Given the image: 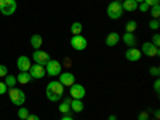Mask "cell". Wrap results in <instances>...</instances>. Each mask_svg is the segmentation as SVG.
I'll use <instances>...</instances> for the list:
<instances>
[{
    "label": "cell",
    "mask_w": 160,
    "mask_h": 120,
    "mask_svg": "<svg viewBox=\"0 0 160 120\" xmlns=\"http://www.w3.org/2000/svg\"><path fill=\"white\" fill-rule=\"evenodd\" d=\"M26 120H40V117H38V115H35V114H29V117L26 118Z\"/></svg>",
    "instance_id": "cell-35"
},
{
    "label": "cell",
    "mask_w": 160,
    "mask_h": 120,
    "mask_svg": "<svg viewBox=\"0 0 160 120\" xmlns=\"http://www.w3.org/2000/svg\"><path fill=\"white\" fill-rule=\"evenodd\" d=\"M135 2H136V3H141V2H144V0H135Z\"/></svg>",
    "instance_id": "cell-39"
},
{
    "label": "cell",
    "mask_w": 160,
    "mask_h": 120,
    "mask_svg": "<svg viewBox=\"0 0 160 120\" xmlns=\"http://www.w3.org/2000/svg\"><path fill=\"white\" fill-rule=\"evenodd\" d=\"M88 42H87V38L80 34V35H72L71 38V47L75 50V51H83L87 48Z\"/></svg>",
    "instance_id": "cell-7"
},
{
    "label": "cell",
    "mask_w": 160,
    "mask_h": 120,
    "mask_svg": "<svg viewBox=\"0 0 160 120\" xmlns=\"http://www.w3.org/2000/svg\"><path fill=\"white\" fill-rule=\"evenodd\" d=\"M154 91L157 93V95L160 93V80H158V77L155 78V82H154Z\"/></svg>",
    "instance_id": "cell-32"
},
{
    "label": "cell",
    "mask_w": 160,
    "mask_h": 120,
    "mask_svg": "<svg viewBox=\"0 0 160 120\" xmlns=\"http://www.w3.org/2000/svg\"><path fill=\"white\" fill-rule=\"evenodd\" d=\"M82 31H83L82 22H72V26H71V32H72V35H80V34H82Z\"/></svg>",
    "instance_id": "cell-20"
},
{
    "label": "cell",
    "mask_w": 160,
    "mask_h": 120,
    "mask_svg": "<svg viewBox=\"0 0 160 120\" xmlns=\"http://www.w3.org/2000/svg\"><path fill=\"white\" fill-rule=\"evenodd\" d=\"M122 10L125 11H136L138 10V3L135 0H123L122 2Z\"/></svg>",
    "instance_id": "cell-16"
},
{
    "label": "cell",
    "mask_w": 160,
    "mask_h": 120,
    "mask_svg": "<svg viewBox=\"0 0 160 120\" xmlns=\"http://www.w3.org/2000/svg\"><path fill=\"white\" fill-rule=\"evenodd\" d=\"M18 5H16V0H0V13L5 16H11L15 15Z\"/></svg>",
    "instance_id": "cell-4"
},
{
    "label": "cell",
    "mask_w": 160,
    "mask_h": 120,
    "mask_svg": "<svg viewBox=\"0 0 160 120\" xmlns=\"http://www.w3.org/2000/svg\"><path fill=\"white\" fill-rule=\"evenodd\" d=\"M115 2H120V3H122V2H123V0H115Z\"/></svg>",
    "instance_id": "cell-40"
},
{
    "label": "cell",
    "mask_w": 160,
    "mask_h": 120,
    "mask_svg": "<svg viewBox=\"0 0 160 120\" xmlns=\"http://www.w3.org/2000/svg\"><path fill=\"white\" fill-rule=\"evenodd\" d=\"M7 74H8L7 66H5V64H0V77H5Z\"/></svg>",
    "instance_id": "cell-29"
},
{
    "label": "cell",
    "mask_w": 160,
    "mask_h": 120,
    "mask_svg": "<svg viewBox=\"0 0 160 120\" xmlns=\"http://www.w3.org/2000/svg\"><path fill=\"white\" fill-rule=\"evenodd\" d=\"M69 93H71V98H74V99H83L87 95V90L83 85L74 83L72 87H69Z\"/></svg>",
    "instance_id": "cell-9"
},
{
    "label": "cell",
    "mask_w": 160,
    "mask_h": 120,
    "mask_svg": "<svg viewBox=\"0 0 160 120\" xmlns=\"http://www.w3.org/2000/svg\"><path fill=\"white\" fill-rule=\"evenodd\" d=\"M141 55H146V56H149V58L158 56L160 55V48L155 47L152 42H144L142 47H141Z\"/></svg>",
    "instance_id": "cell-6"
},
{
    "label": "cell",
    "mask_w": 160,
    "mask_h": 120,
    "mask_svg": "<svg viewBox=\"0 0 160 120\" xmlns=\"http://www.w3.org/2000/svg\"><path fill=\"white\" fill-rule=\"evenodd\" d=\"M59 112L62 114V115H71V106H69V102H66V101H62L61 104H59Z\"/></svg>",
    "instance_id": "cell-21"
},
{
    "label": "cell",
    "mask_w": 160,
    "mask_h": 120,
    "mask_svg": "<svg viewBox=\"0 0 160 120\" xmlns=\"http://www.w3.org/2000/svg\"><path fill=\"white\" fill-rule=\"evenodd\" d=\"M31 80H32V77H31V74H29V72H19V74H18V77H16V82H18V83H21V85L29 83Z\"/></svg>",
    "instance_id": "cell-18"
},
{
    "label": "cell",
    "mask_w": 160,
    "mask_h": 120,
    "mask_svg": "<svg viewBox=\"0 0 160 120\" xmlns=\"http://www.w3.org/2000/svg\"><path fill=\"white\" fill-rule=\"evenodd\" d=\"M154 117L158 120V117H160V111H158V109H155V111H154Z\"/></svg>",
    "instance_id": "cell-37"
},
{
    "label": "cell",
    "mask_w": 160,
    "mask_h": 120,
    "mask_svg": "<svg viewBox=\"0 0 160 120\" xmlns=\"http://www.w3.org/2000/svg\"><path fill=\"white\" fill-rule=\"evenodd\" d=\"M154 120H157V118H154Z\"/></svg>",
    "instance_id": "cell-41"
},
{
    "label": "cell",
    "mask_w": 160,
    "mask_h": 120,
    "mask_svg": "<svg viewBox=\"0 0 160 120\" xmlns=\"http://www.w3.org/2000/svg\"><path fill=\"white\" fill-rule=\"evenodd\" d=\"M18 117H19L21 120H26V118L29 117V109H26L24 106H21L19 111H18Z\"/></svg>",
    "instance_id": "cell-24"
},
{
    "label": "cell",
    "mask_w": 160,
    "mask_h": 120,
    "mask_svg": "<svg viewBox=\"0 0 160 120\" xmlns=\"http://www.w3.org/2000/svg\"><path fill=\"white\" fill-rule=\"evenodd\" d=\"M69 106H71V111H72V112H82V111H83V102H82V99H72Z\"/></svg>",
    "instance_id": "cell-19"
},
{
    "label": "cell",
    "mask_w": 160,
    "mask_h": 120,
    "mask_svg": "<svg viewBox=\"0 0 160 120\" xmlns=\"http://www.w3.org/2000/svg\"><path fill=\"white\" fill-rule=\"evenodd\" d=\"M158 2H160V0H144V3H148L149 8L154 7V5H158Z\"/></svg>",
    "instance_id": "cell-34"
},
{
    "label": "cell",
    "mask_w": 160,
    "mask_h": 120,
    "mask_svg": "<svg viewBox=\"0 0 160 120\" xmlns=\"http://www.w3.org/2000/svg\"><path fill=\"white\" fill-rule=\"evenodd\" d=\"M149 74H151V75H154V77L157 78V77L160 75V69L157 68V66H152V68L149 69Z\"/></svg>",
    "instance_id": "cell-27"
},
{
    "label": "cell",
    "mask_w": 160,
    "mask_h": 120,
    "mask_svg": "<svg viewBox=\"0 0 160 120\" xmlns=\"http://www.w3.org/2000/svg\"><path fill=\"white\" fill-rule=\"evenodd\" d=\"M16 77L15 75H11V74H7L5 75V85L7 87H10V88H13V87H16Z\"/></svg>",
    "instance_id": "cell-22"
},
{
    "label": "cell",
    "mask_w": 160,
    "mask_h": 120,
    "mask_svg": "<svg viewBox=\"0 0 160 120\" xmlns=\"http://www.w3.org/2000/svg\"><path fill=\"white\" fill-rule=\"evenodd\" d=\"M158 28H160L158 19H152V21H149V29H152V31H158Z\"/></svg>",
    "instance_id": "cell-26"
},
{
    "label": "cell",
    "mask_w": 160,
    "mask_h": 120,
    "mask_svg": "<svg viewBox=\"0 0 160 120\" xmlns=\"http://www.w3.org/2000/svg\"><path fill=\"white\" fill-rule=\"evenodd\" d=\"M16 66H18V71L19 72H29L31 69V66H32V61L28 58V56H19L18 61H16Z\"/></svg>",
    "instance_id": "cell-12"
},
{
    "label": "cell",
    "mask_w": 160,
    "mask_h": 120,
    "mask_svg": "<svg viewBox=\"0 0 160 120\" xmlns=\"http://www.w3.org/2000/svg\"><path fill=\"white\" fill-rule=\"evenodd\" d=\"M106 13H108V16H109L111 19H118L120 16L123 15L122 3H120V2H115V0H112V2L108 5V10H106Z\"/></svg>",
    "instance_id": "cell-3"
},
{
    "label": "cell",
    "mask_w": 160,
    "mask_h": 120,
    "mask_svg": "<svg viewBox=\"0 0 160 120\" xmlns=\"http://www.w3.org/2000/svg\"><path fill=\"white\" fill-rule=\"evenodd\" d=\"M152 43H154L155 47H160V35H158V34H154V37H152Z\"/></svg>",
    "instance_id": "cell-31"
},
{
    "label": "cell",
    "mask_w": 160,
    "mask_h": 120,
    "mask_svg": "<svg viewBox=\"0 0 160 120\" xmlns=\"http://www.w3.org/2000/svg\"><path fill=\"white\" fill-rule=\"evenodd\" d=\"M118 42H120V34H117V32H111L106 37V45L108 47H115Z\"/></svg>",
    "instance_id": "cell-15"
},
{
    "label": "cell",
    "mask_w": 160,
    "mask_h": 120,
    "mask_svg": "<svg viewBox=\"0 0 160 120\" xmlns=\"http://www.w3.org/2000/svg\"><path fill=\"white\" fill-rule=\"evenodd\" d=\"M8 91V87L5 85V82H0V95H5Z\"/></svg>",
    "instance_id": "cell-33"
},
{
    "label": "cell",
    "mask_w": 160,
    "mask_h": 120,
    "mask_svg": "<svg viewBox=\"0 0 160 120\" xmlns=\"http://www.w3.org/2000/svg\"><path fill=\"white\" fill-rule=\"evenodd\" d=\"M45 95L47 98L51 101V102H58L61 101L62 95H64V87L58 82V80H53V82H50L45 88Z\"/></svg>",
    "instance_id": "cell-1"
},
{
    "label": "cell",
    "mask_w": 160,
    "mask_h": 120,
    "mask_svg": "<svg viewBox=\"0 0 160 120\" xmlns=\"http://www.w3.org/2000/svg\"><path fill=\"white\" fill-rule=\"evenodd\" d=\"M61 120H74V117H72V115H62Z\"/></svg>",
    "instance_id": "cell-36"
},
{
    "label": "cell",
    "mask_w": 160,
    "mask_h": 120,
    "mask_svg": "<svg viewBox=\"0 0 160 120\" xmlns=\"http://www.w3.org/2000/svg\"><path fill=\"white\" fill-rule=\"evenodd\" d=\"M138 120H149V112L148 111H144L138 115Z\"/></svg>",
    "instance_id": "cell-30"
},
{
    "label": "cell",
    "mask_w": 160,
    "mask_h": 120,
    "mask_svg": "<svg viewBox=\"0 0 160 120\" xmlns=\"http://www.w3.org/2000/svg\"><path fill=\"white\" fill-rule=\"evenodd\" d=\"M108 120H117V117H115V115H109Z\"/></svg>",
    "instance_id": "cell-38"
},
{
    "label": "cell",
    "mask_w": 160,
    "mask_h": 120,
    "mask_svg": "<svg viewBox=\"0 0 160 120\" xmlns=\"http://www.w3.org/2000/svg\"><path fill=\"white\" fill-rule=\"evenodd\" d=\"M122 40H123V43H125L128 48L136 47V37H135V34H131V32H125V34L122 35Z\"/></svg>",
    "instance_id": "cell-14"
},
{
    "label": "cell",
    "mask_w": 160,
    "mask_h": 120,
    "mask_svg": "<svg viewBox=\"0 0 160 120\" xmlns=\"http://www.w3.org/2000/svg\"><path fill=\"white\" fill-rule=\"evenodd\" d=\"M136 29H138V22L136 21H128L127 26H125V32H131L133 34Z\"/></svg>",
    "instance_id": "cell-23"
},
{
    "label": "cell",
    "mask_w": 160,
    "mask_h": 120,
    "mask_svg": "<svg viewBox=\"0 0 160 120\" xmlns=\"http://www.w3.org/2000/svg\"><path fill=\"white\" fill-rule=\"evenodd\" d=\"M138 10L142 11V13H146V11H149V5L144 3V2H141V3H138Z\"/></svg>",
    "instance_id": "cell-28"
},
{
    "label": "cell",
    "mask_w": 160,
    "mask_h": 120,
    "mask_svg": "<svg viewBox=\"0 0 160 120\" xmlns=\"http://www.w3.org/2000/svg\"><path fill=\"white\" fill-rule=\"evenodd\" d=\"M32 59L35 61V64H40V66H47L48 61L51 59L50 55L43 50H34V55H32Z\"/></svg>",
    "instance_id": "cell-8"
},
{
    "label": "cell",
    "mask_w": 160,
    "mask_h": 120,
    "mask_svg": "<svg viewBox=\"0 0 160 120\" xmlns=\"http://www.w3.org/2000/svg\"><path fill=\"white\" fill-rule=\"evenodd\" d=\"M10 101H11V104H15V106H18V108H21V106L26 102V93L21 90V88H18V87H13V88H10Z\"/></svg>",
    "instance_id": "cell-2"
},
{
    "label": "cell",
    "mask_w": 160,
    "mask_h": 120,
    "mask_svg": "<svg viewBox=\"0 0 160 120\" xmlns=\"http://www.w3.org/2000/svg\"><path fill=\"white\" fill-rule=\"evenodd\" d=\"M45 72H47L48 75H51V77H56V75H59V74L62 72V66H61V62L56 61V59H50L48 64L45 66Z\"/></svg>",
    "instance_id": "cell-5"
},
{
    "label": "cell",
    "mask_w": 160,
    "mask_h": 120,
    "mask_svg": "<svg viewBox=\"0 0 160 120\" xmlns=\"http://www.w3.org/2000/svg\"><path fill=\"white\" fill-rule=\"evenodd\" d=\"M29 74H31V77H32V78H37V80L43 78V77L47 75V72H45V66L32 64V66H31V69H29Z\"/></svg>",
    "instance_id": "cell-10"
},
{
    "label": "cell",
    "mask_w": 160,
    "mask_h": 120,
    "mask_svg": "<svg viewBox=\"0 0 160 120\" xmlns=\"http://www.w3.org/2000/svg\"><path fill=\"white\" fill-rule=\"evenodd\" d=\"M42 43H43V38H42V35L34 34V35L31 37V45H32V48H34V50H40Z\"/></svg>",
    "instance_id": "cell-17"
},
{
    "label": "cell",
    "mask_w": 160,
    "mask_h": 120,
    "mask_svg": "<svg viewBox=\"0 0 160 120\" xmlns=\"http://www.w3.org/2000/svg\"><path fill=\"white\" fill-rule=\"evenodd\" d=\"M58 82H59L62 87H72V85L75 83V77H74L72 72H61Z\"/></svg>",
    "instance_id": "cell-11"
},
{
    "label": "cell",
    "mask_w": 160,
    "mask_h": 120,
    "mask_svg": "<svg viewBox=\"0 0 160 120\" xmlns=\"http://www.w3.org/2000/svg\"><path fill=\"white\" fill-rule=\"evenodd\" d=\"M149 11H151V15L154 16V19H158V16H160V5H154V7H151Z\"/></svg>",
    "instance_id": "cell-25"
},
{
    "label": "cell",
    "mask_w": 160,
    "mask_h": 120,
    "mask_svg": "<svg viewBox=\"0 0 160 120\" xmlns=\"http://www.w3.org/2000/svg\"><path fill=\"white\" fill-rule=\"evenodd\" d=\"M141 50L139 48H136V47H133V48H128L127 51H125V58L128 59V61H139L141 59Z\"/></svg>",
    "instance_id": "cell-13"
}]
</instances>
